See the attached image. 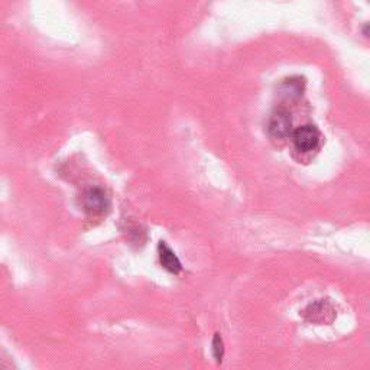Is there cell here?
<instances>
[{
  "instance_id": "1",
  "label": "cell",
  "mask_w": 370,
  "mask_h": 370,
  "mask_svg": "<svg viewBox=\"0 0 370 370\" xmlns=\"http://www.w3.org/2000/svg\"><path fill=\"white\" fill-rule=\"evenodd\" d=\"M303 316L308 323L323 325L331 324L337 317V311L330 300H317L304 309Z\"/></svg>"
},
{
  "instance_id": "2",
  "label": "cell",
  "mask_w": 370,
  "mask_h": 370,
  "mask_svg": "<svg viewBox=\"0 0 370 370\" xmlns=\"http://www.w3.org/2000/svg\"><path fill=\"white\" fill-rule=\"evenodd\" d=\"M292 142L298 151L308 153V152L316 151L320 146L321 133L316 126L305 124V126L298 127V129L294 132Z\"/></svg>"
},
{
  "instance_id": "3",
  "label": "cell",
  "mask_w": 370,
  "mask_h": 370,
  "mask_svg": "<svg viewBox=\"0 0 370 370\" xmlns=\"http://www.w3.org/2000/svg\"><path fill=\"white\" fill-rule=\"evenodd\" d=\"M83 207L90 216H100L110 207L107 194L102 188H89L83 194Z\"/></svg>"
},
{
  "instance_id": "4",
  "label": "cell",
  "mask_w": 370,
  "mask_h": 370,
  "mask_svg": "<svg viewBox=\"0 0 370 370\" xmlns=\"http://www.w3.org/2000/svg\"><path fill=\"white\" fill-rule=\"evenodd\" d=\"M268 131L270 136L275 139H285L291 135L292 131V120L291 115L287 110H278L275 111L272 118L269 120Z\"/></svg>"
},
{
  "instance_id": "5",
  "label": "cell",
  "mask_w": 370,
  "mask_h": 370,
  "mask_svg": "<svg viewBox=\"0 0 370 370\" xmlns=\"http://www.w3.org/2000/svg\"><path fill=\"white\" fill-rule=\"evenodd\" d=\"M158 252H160V261L161 265L168 270L171 274H179L182 270V265L179 262V259L177 258V254L171 250V248L166 246L165 241H161L158 246Z\"/></svg>"
},
{
  "instance_id": "6",
  "label": "cell",
  "mask_w": 370,
  "mask_h": 370,
  "mask_svg": "<svg viewBox=\"0 0 370 370\" xmlns=\"http://www.w3.org/2000/svg\"><path fill=\"white\" fill-rule=\"evenodd\" d=\"M304 78L292 77L281 84V94L287 98H298L304 91Z\"/></svg>"
},
{
  "instance_id": "7",
  "label": "cell",
  "mask_w": 370,
  "mask_h": 370,
  "mask_svg": "<svg viewBox=\"0 0 370 370\" xmlns=\"http://www.w3.org/2000/svg\"><path fill=\"white\" fill-rule=\"evenodd\" d=\"M213 354H215V359L217 360V363H221L224 356V343L220 334H216L215 338H213Z\"/></svg>"
}]
</instances>
